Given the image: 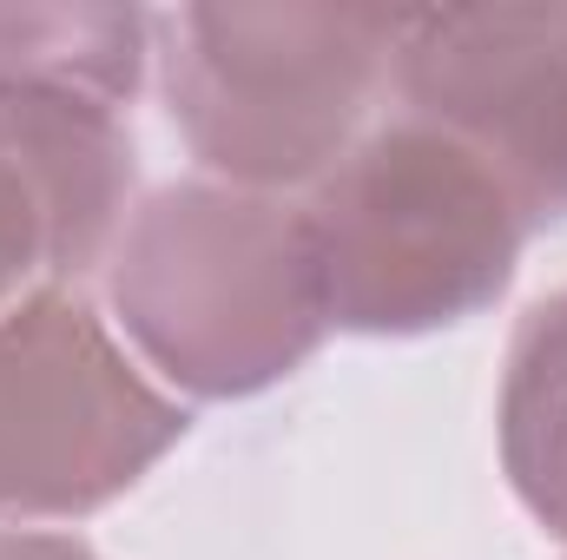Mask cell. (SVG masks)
<instances>
[{
	"mask_svg": "<svg viewBox=\"0 0 567 560\" xmlns=\"http://www.w3.org/2000/svg\"><path fill=\"white\" fill-rule=\"evenodd\" d=\"M113 330L185 403H238L284 383L330 330L303 205L218 178L165 185L106 251Z\"/></svg>",
	"mask_w": 567,
	"mask_h": 560,
	"instance_id": "cell-1",
	"label": "cell"
},
{
	"mask_svg": "<svg viewBox=\"0 0 567 560\" xmlns=\"http://www.w3.org/2000/svg\"><path fill=\"white\" fill-rule=\"evenodd\" d=\"M330 330L423 336L488 310L535 238L515 185L423 113L370 126L303 198Z\"/></svg>",
	"mask_w": 567,
	"mask_h": 560,
	"instance_id": "cell-2",
	"label": "cell"
},
{
	"mask_svg": "<svg viewBox=\"0 0 567 560\" xmlns=\"http://www.w3.org/2000/svg\"><path fill=\"white\" fill-rule=\"evenodd\" d=\"M410 13L178 7L152 20L165 113L218 185L310 191L370 133Z\"/></svg>",
	"mask_w": 567,
	"mask_h": 560,
	"instance_id": "cell-3",
	"label": "cell"
},
{
	"mask_svg": "<svg viewBox=\"0 0 567 560\" xmlns=\"http://www.w3.org/2000/svg\"><path fill=\"white\" fill-rule=\"evenodd\" d=\"M185 428V403L73 283L0 310V535L120 501Z\"/></svg>",
	"mask_w": 567,
	"mask_h": 560,
	"instance_id": "cell-4",
	"label": "cell"
},
{
	"mask_svg": "<svg viewBox=\"0 0 567 560\" xmlns=\"http://www.w3.org/2000/svg\"><path fill=\"white\" fill-rule=\"evenodd\" d=\"M133 198V126L73 86L0 80V310L106 265Z\"/></svg>",
	"mask_w": 567,
	"mask_h": 560,
	"instance_id": "cell-5",
	"label": "cell"
},
{
	"mask_svg": "<svg viewBox=\"0 0 567 560\" xmlns=\"http://www.w3.org/2000/svg\"><path fill=\"white\" fill-rule=\"evenodd\" d=\"M502 468L522 508L567 548V290L542 297L502 363Z\"/></svg>",
	"mask_w": 567,
	"mask_h": 560,
	"instance_id": "cell-6",
	"label": "cell"
},
{
	"mask_svg": "<svg viewBox=\"0 0 567 560\" xmlns=\"http://www.w3.org/2000/svg\"><path fill=\"white\" fill-rule=\"evenodd\" d=\"M0 560H100L86 541L60 535V528H20V535H0Z\"/></svg>",
	"mask_w": 567,
	"mask_h": 560,
	"instance_id": "cell-7",
	"label": "cell"
}]
</instances>
